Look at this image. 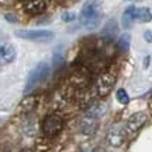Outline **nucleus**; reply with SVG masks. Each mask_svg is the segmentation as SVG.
<instances>
[{"mask_svg":"<svg viewBox=\"0 0 152 152\" xmlns=\"http://www.w3.org/2000/svg\"><path fill=\"white\" fill-rule=\"evenodd\" d=\"M48 7V0H24V10L28 14H41Z\"/></svg>","mask_w":152,"mask_h":152,"instance_id":"9b49d317","label":"nucleus"},{"mask_svg":"<svg viewBox=\"0 0 152 152\" xmlns=\"http://www.w3.org/2000/svg\"><path fill=\"white\" fill-rule=\"evenodd\" d=\"M49 75H50V66L48 64L46 61L38 63V64L31 70V73L28 74L27 84H25V88H24V92L29 94L32 89H35V87H38L41 83H43Z\"/></svg>","mask_w":152,"mask_h":152,"instance_id":"f03ea898","label":"nucleus"},{"mask_svg":"<svg viewBox=\"0 0 152 152\" xmlns=\"http://www.w3.org/2000/svg\"><path fill=\"white\" fill-rule=\"evenodd\" d=\"M63 126H64L63 116L57 113V112H55V113H50V115H48L45 117L43 123H42V130H43L45 135L55 137L63 130Z\"/></svg>","mask_w":152,"mask_h":152,"instance_id":"39448f33","label":"nucleus"},{"mask_svg":"<svg viewBox=\"0 0 152 152\" xmlns=\"http://www.w3.org/2000/svg\"><path fill=\"white\" fill-rule=\"evenodd\" d=\"M127 127H124L120 123H116V124H112L106 133V141L107 144L113 148H119L121 147L123 144L126 142V137H127V131H126Z\"/></svg>","mask_w":152,"mask_h":152,"instance_id":"423d86ee","label":"nucleus"},{"mask_svg":"<svg viewBox=\"0 0 152 152\" xmlns=\"http://www.w3.org/2000/svg\"><path fill=\"white\" fill-rule=\"evenodd\" d=\"M61 20H63L64 23H71V21L75 20V14L71 13V11H67V13H64L61 15Z\"/></svg>","mask_w":152,"mask_h":152,"instance_id":"6ab92c4d","label":"nucleus"},{"mask_svg":"<svg viewBox=\"0 0 152 152\" xmlns=\"http://www.w3.org/2000/svg\"><path fill=\"white\" fill-rule=\"evenodd\" d=\"M105 110H106V106L103 105V103H98V102H95V103H92L88 109H85V113L99 119V117L105 113Z\"/></svg>","mask_w":152,"mask_h":152,"instance_id":"2eb2a0df","label":"nucleus"},{"mask_svg":"<svg viewBox=\"0 0 152 152\" xmlns=\"http://www.w3.org/2000/svg\"><path fill=\"white\" fill-rule=\"evenodd\" d=\"M117 49H119L120 52H123V53H126V52H129L130 49V45H131V35L130 34H123L121 37L117 39Z\"/></svg>","mask_w":152,"mask_h":152,"instance_id":"dca6fc26","label":"nucleus"},{"mask_svg":"<svg viewBox=\"0 0 152 152\" xmlns=\"http://www.w3.org/2000/svg\"><path fill=\"white\" fill-rule=\"evenodd\" d=\"M98 127H99V119L98 117H94V116L85 113V116L80 120L78 129L80 133H83L84 135H94L96 133Z\"/></svg>","mask_w":152,"mask_h":152,"instance_id":"0eeeda50","label":"nucleus"},{"mask_svg":"<svg viewBox=\"0 0 152 152\" xmlns=\"http://www.w3.org/2000/svg\"><path fill=\"white\" fill-rule=\"evenodd\" d=\"M116 99H117V102H119L120 105H129V102H130V96L124 88H119L116 91Z\"/></svg>","mask_w":152,"mask_h":152,"instance_id":"f3484780","label":"nucleus"},{"mask_svg":"<svg viewBox=\"0 0 152 152\" xmlns=\"http://www.w3.org/2000/svg\"><path fill=\"white\" fill-rule=\"evenodd\" d=\"M6 18L9 20V21H15V18H14V17H11V15H6Z\"/></svg>","mask_w":152,"mask_h":152,"instance_id":"b1692460","label":"nucleus"},{"mask_svg":"<svg viewBox=\"0 0 152 152\" xmlns=\"http://www.w3.org/2000/svg\"><path fill=\"white\" fill-rule=\"evenodd\" d=\"M17 57L15 48L9 42H0V61L3 63H13Z\"/></svg>","mask_w":152,"mask_h":152,"instance_id":"9d476101","label":"nucleus"},{"mask_svg":"<svg viewBox=\"0 0 152 152\" xmlns=\"http://www.w3.org/2000/svg\"><path fill=\"white\" fill-rule=\"evenodd\" d=\"M119 34V27H117V21L115 18H110L107 23L105 24V27L102 29V38L106 43H110L116 39Z\"/></svg>","mask_w":152,"mask_h":152,"instance_id":"1a4fd4ad","label":"nucleus"},{"mask_svg":"<svg viewBox=\"0 0 152 152\" xmlns=\"http://www.w3.org/2000/svg\"><path fill=\"white\" fill-rule=\"evenodd\" d=\"M144 39H145V42H148V43H152V31L151 29L144 31Z\"/></svg>","mask_w":152,"mask_h":152,"instance_id":"aec40b11","label":"nucleus"},{"mask_svg":"<svg viewBox=\"0 0 152 152\" xmlns=\"http://www.w3.org/2000/svg\"><path fill=\"white\" fill-rule=\"evenodd\" d=\"M20 152H34V151L31 149V148H23V149H21Z\"/></svg>","mask_w":152,"mask_h":152,"instance_id":"5701e85b","label":"nucleus"},{"mask_svg":"<svg viewBox=\"0 0 152 152\" xmlns=\"http://www.w3.org/2000/svg\"><path fill=\"white\" fill-rule=\"evenodd\" d=\"M147 120H148V115L145 112H135L129 117L127 123H126V127H127L130 133H135L140 129H142L144 124L147 123Z\"/></svg>","mask_w":152,"mask_h":152,"instance_id":"6e6552de","label":"nucleus"},{"mask_svg":"<svg viewBox=\"0 0 152 152\" xmlns=\"http://www.w3.org/2000/svg\"><path fill=\"white\" fill-rule=\"evenodd\" d=\"M63 60H64V57H63V52L60 50H56L55 55H53V66H55V69H59L60 66L63 64Z\"/></svg>","mask_w":152,"mask_h":152,"instance_id":"a211bd4d","label":"nucleus"},{"mask_svg":"<svg viewBox=\"0 0 152 152\" xmlns=\"http://www.w3.org/2000/svg\"><path fill=\"white\" fill-rule=\"evenodd\" d=\"M92 152H107V151H106L105 148H102V147H96V148H95V149H94Z\"/></svg>","mask_w":152,"mask_h":152,"instance_id":"4be33fe9","label":"nucleus"},{"mask_svg":"<svg viewBox=\"0 0 152 152\" xmlns=\"http://www.w3.org/2000/svg\"><path fill=\"white\" fill-rule=\"evenodd\" d=\"M152 20V13L148 7H137L135 9V21L138 23H149Z\"/></svg>","mask_w":152,"mask_h":152,"instance_id":"4468645a","label":"nucleus"},{"mask_svg":"<svg viewBox=\"0 0 152 152\" xmlns=\"http://www.w3.org/2000/svg\"><path fill=\"white\" fill-rule=\"evenodd\" d=\"M37 105H38V98L35 95H28L20 103V110L24 115H28V113H31L37 107Z\"/></svg>","mask_w":152,"mask_h":152,"instance_id":"ddd939ff","label":"nucleus"},{"mask_svg":"<svg viewBox=\"0 0 152 152\" xmlns=\"http://www.w3.org/2000/svg\"><path fill=\"white\" fill-rule=\"evenodd\" d=\"M127 1H134V0H127Z\"/></svg>","mask_w":152,"mask_h":152,"instance_id":"393cba45","label":"nucleus"},{"mask_svg":"<svg viewBox=\"0 0 152 152\" xmlns=\"http://www.w3.org/2000/svg\"><path fill=\"white\" fill-rule=\"evenodd\" d=\"M116 75L115 71L112 70H107L105 73H102L96 80V84H95V89H96V94L99 98H105L109 94L112 92V89L116 84Z\"/></svg>","mask_w":152,"mask_h":152,"instance_id":"20e7f679","label":"nucleus"},{"mask_svg":"<svg viewBox=\"0 0 152 152\" xmlns=\"http://www.w3.org/2000/svg\"><path fill=\"white\" fill-rule=\"evenodd\" d=\"M103 15L101 0H87L80 11V23L85 29L94 31L99 27Z\"/></svg>","mask_w":152,"mask_h":152,"instance_id":"f257e3e1","label":"nucleus"},{"mask_svg":"<svg viewBox=\"0 0 152 152\" xmlns=\"http://www.w3.org/2000/svg\"><path fill=\"white\" fill-rule=\"evenodd\" d=\"M135 6H130L124 10V13L121 15V25L124 29H130L135 23Z\"/></svg>","mask_w":152,"mask_h":152,"instance_id":"f8f14e48","label":"nucleus"},{"mask_svg":"<svg viewBox=\"0 0 152 152\" xmlns=\"http://www.w3.org/2000/svg\"><path fill=\"white\" fill-rule=\"evenodd\" d=\"M151 63V56H145V59H144V69H147L148 66Z\"/></svg>","mask_w":152,"mask_h":152,"instance_id":"412c9836","label":"nucleus"},{"mask_svg":"<svg viewBox=\"0 0 152 152\" xmlns=\"http://www.w3.org/2000/svg\"><path fill=\"white\" fill-rule=\"evenodd\" d=\"M15 37L38 43H48L55 38V32L49 29H17Z\"/></svg>","mask_w":152,"mask_h":152,"instance_id":"7ed1b4c3","label":"nucleus"}]
</instances>
